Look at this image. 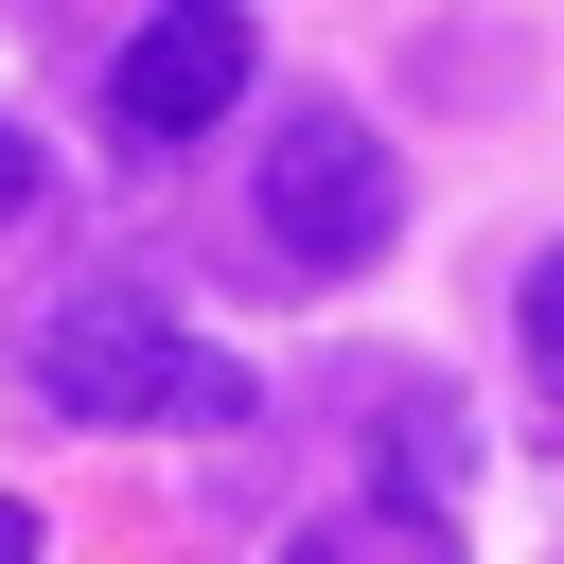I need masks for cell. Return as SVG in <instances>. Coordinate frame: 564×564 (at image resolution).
<instances>
[{
    "label": "cell",
    "mask_w": 564,
    "mask_h": 564,
    "mask_svg": "<svg viewBox=\"0 0 564 564\" xmlns=\"http://www.w3.org/2000/svg\"><path fill=\"white\" fill-rule=\"evenodd\" d=\"M247 70H264V35H247V0H159L123 53H106V123L159 159V141H212L229 106H247Z\"/></svg>",
    "instance_id": "3"
},
{
    "label": "cell",
    "mask_w": 564,
    "mask_h": 564,
    "mask_svg": "<svg viewBox=\"0 0 564 564\" xmlns=\"http://www.w3.org/2000/svg\"><path fill=\"white\" fill-rule=\"evenodd\" d=\"M0 564H35V511H18V494H0Z\"/></svg>",
    "instance_id": "6"
},
{
    "label": "cell",
    "mask_w": 564,
    "mask_h": 564,
    "mask_svg": "<svg viewBox=\"0 0 564 564\" xmlns=\"http://www.w3.org/2000/svg\"><path fill=\"white\" fill-rule=\"evenodd\" d=\"M18 194H35V159H18V123H0V212H18Z\"/></svg>",
    "instance_id": "7"
},
{
    "label": "cell",
    "mask_w": 564,
    "mask_h": 564,
    "mask_svg": "<svg viewBox=\"0 0 564 564\" xmlns=\"http://www.w3.org/2000/svg\"><path fill=\"white\" fill-rule=\"evenodd\" d=\"M511 335H529V370H546V388H564V247H546V264H529V282H511Z\"/></svg>",
    "instance_id": "5"
},
{
    "label": "cell",
    "mask_w": 564,
    "mask_h": 564,
    "mask_svg": "<svg viewBox=\"0 0 564 564\" xmlns=\"http://www.w3.org/2000/svg\"><path fill=\"white\" fill-rule=\"evenodd\" d=\"M370 476H388V511H458V476H476V423H458L441 388H405V405L370 423Z\"/></svg>",
    "instance_id": "4"
},
{
    "label": "cell",
    "mask_w": 564,
    "mask_h": 564,
    "mask_svg": "<svg viewBox=\"0 0 564 564\" xmlns=\"http://www.w3.org/2000/svg\"><path fill=\"white\" fill-rule=\"evenodd\" d=\"M18 388H35L53 423H88V441H141V423H247V370H229L212 335H176L141 282H70V300H35V317H18Z\"/></svg>",
    "instance_id": "1"
},
{
    "label": "cell",
    "mask_w": 564,
    "mask_h": 564,
    "mask_svg": "<svg viewBox=\"0 0 564 564\" xmlns=\"http://www.w3.org/2000/svg\"><path fill=\"white\" fill-rule=\"evenodd\" d=\"M282 564H352V546H335V529H317V546H282Z\"/></svg>",
    "instance_id": "8"
},
{
    "label": "cell",
    "mask_w": 564,
    "mask_h": 564,
    "mask_svg": "<svg viewBox=\"0 0 564 564\" xmlns=\"http://www.w3.org/2000/svg\"><path fill=\"white\" fill-rule=\"evenodd\" d=\"M247 229L282 247V282H352L388 229H405V159L352 123V106H282L264 176H247Z\"/></svg>",
    "instance_id": "2"
}]
</instances>
